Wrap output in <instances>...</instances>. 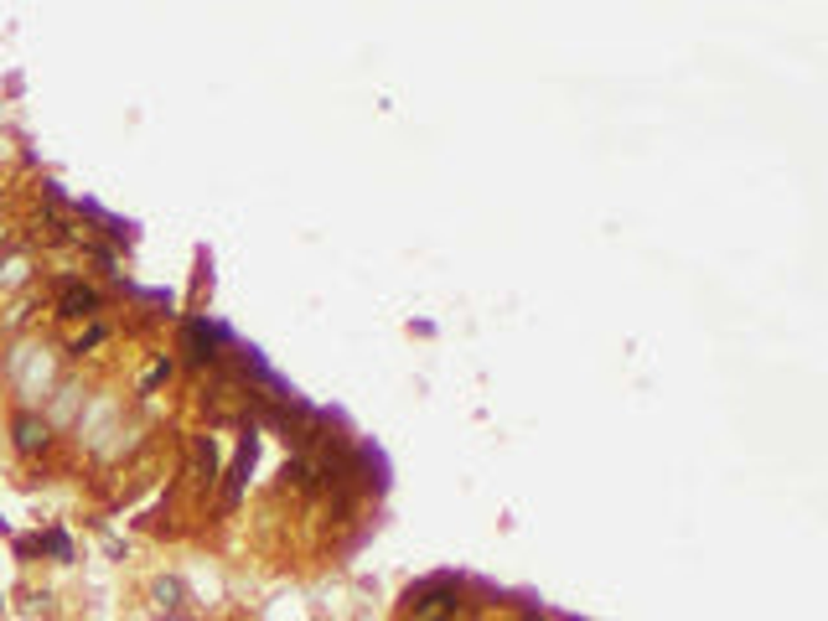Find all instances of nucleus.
<instances>
[{"label": "nucleus", "mask_w": 828, "mask_h": 621, "mask_svg": "<svg viewBox=\"0 0 828 621\" xmlns=\"http://www.w3.org/2000/svg\"><path fill=\"white\" fill-rule=\"evenodd\" d=\"M254 472V435L243 441V450H238V461H234V472H228V503H238V492H243V476Z\"/></svg>", "instance_id": "39448f33"}, {"label": "nucleus", "mask_w": 828, "mask_h": 621, "mask_svg": "<svg viewBox=\"0 0 828 621\" xmlns=\"http://www.w3.org/2000/svg\"><path fill=\"white\" fill-rule=\"evenodd\" d=\"M155 601H161L166 611H177L181 606V580H155Z\"/></svg>", "instance_id": "423d86ee"}, {"label": "nucleus", "mask_w": 828, "mask_h": 621, "mask_svg": "<svg viewBox=\"0 0 828 621\" xmlns=\"http://www.w3.org/2000/svg\"><path fill=\"white\" fill-rule=\"evenodd\" d=\"M161 378H171V362H166V357H155V362L146 368V378H140V394H150V388L161 384Z\"/></svg>", "instance_id": "0eeeda50"}, {"label": "nucleus", "mask_w": 828, "mask_h": 621, "mask_svg": "<svg viewBox=\"0 0 828 621\" xmlns=\"http://www.w3.org/2000/svg\"><path fill=\"white\" fill-rule=\"evenodd\" d=\"M11 430H16V450H42V445H47V419H42V414H16V425H11Z\"/></svg>", "instance_id": "7ed1b4c3"}, {"label": "nucleus", "mask_w": 828, "mask_h": 621, "mask_svg": "<svg viewBox=\"0 0 828 621\" xmlns=\"http://www.w3.org/2000/svg\"><path fill=\"white\" fill-rule=\"evenodd\" d=\"M99 311V291H89L84 280H62L58 285V316H93Z\"/></svg>", "instance_id": "f03ea898"}, {"label": "nucleus", "mask_w": 828, "mask_h": 621, "mask_svg": "<svg viewBox=\"0 0 828 621\" xmlns=\"http://www.w3.org/2000/svg\"><path fill=\"white\" fill-rule=\"evenodd\" d=\"M218 342H228V331H223V326H212V322H187V326H181V353L192 357L197 368L218 357Z\"/></svg>", "instance_id": "f257e3e1"}, {"label": "nucleus", "mask_w": 828, "mask_h": 621, "mask_svg": "<svg viewBox=\"0 0 828 621\" xmlns=\"http://www.w3.org/2000/svg\"><path fill=\"white\" fill-rule=\"evenodd\" d=\"M42 544H47V549H52V554H58L62 564L73 560V544H68V533H62V529H52V533H47V538H42Z\"/></svg>", "instance_id": "6e6552de"}, {"label": "nucleus", "mask_w": 828, "mask_h": 621, "mask_svg": "<svg viewBox=\"0 0 828 621\" xmlns=\"http://www.w3.org/2000/svg\"><path fill=\"white\" fill-rule=\"evenodd\" d=\"M192 472H197V482H207V487H212V476H218V450H212L207 435L192 441Z\"/></svg>", "instance_id": "20e7f679"}, {"label": "nucleus", "mask_w": 828, "mask_h": 621, "mask_svg": "<svg viewBox=\"0 0 828 621\" xmlns=\"http://www.w3.org/2000/svg\"><path fill=\"white\" fill-rule=\"evenodd\" d=\"M99 342H104V326H89V337H78V342H73V353H84V347H99Z\"/></svg>", "instance_id": "1a4fd4ad"}]
</instances>
